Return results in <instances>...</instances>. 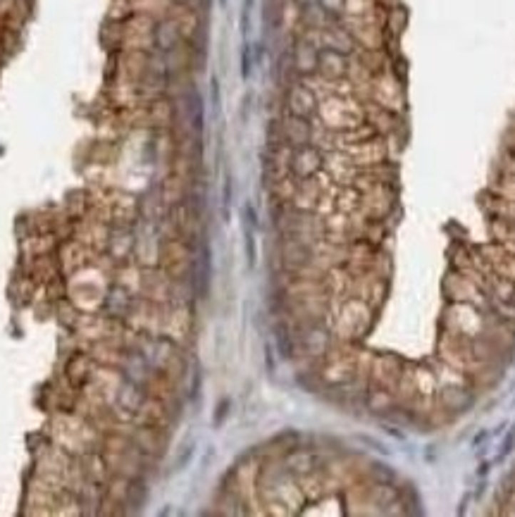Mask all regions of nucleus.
Wrapping results in <instances>:
<instances>
[{
	"label": "nucleus",
	"instance_id": "obj_7",
	"mask_svg": "<svg viewBox=\"0 0 515 517\" xmlns=\"http://www.w3.org/2000/svg\"><path fill=\"white\" fill-rule=\"evenodd\" d=\"M513 446H515V424H513V429L508 431V436H506V441H504V446H501V456H499V460H504L508 453L513 451Z\"/></svg>",
	"mask_w": 515,
	"mask_h": 517
},
{
	"label": "nucleus",
	"instance_id": "obj_5",
	"mask_svg": "<svg viewBox=\"0 0 515 517\" xmlns=\"http://www.w3.org/2000/svg\"><path fill=\"white\" fill-rule=\"evenodd\" d=\"M317 60H320V51L315 48V43H310V41H298L294 48V62H296L298 72L301 74L317 72Z\"/></svg>",
	"mask_w": 515,
	"mask_h": 517
},
{
	"label": "nucleus",
	"instance_id": "obj_8",
	"mask_svg": "<svg viewBox=\"0 0 515 517\" xmlns=\"http://www.w3.org/2000/svg\"><path fill=\"white\" fill-rule=\"evenodd\" d=\"M325 10H341L346 8V0H320Z\"/></svg>",
	"mask_w": 515,
	"mask_h": 517
},
{
	"label": "nucleus",
	"instance_id": "obj_4",
	"mask_svg": "<svg viewBox=\"0 0 515 517\" xmlns=\"http://www.w3.org/2000/svg\"><path fill=\"white\" fill-rule=\"evenodd\" d=\"M280 129H282L284 143L289 145H303L310 138V124L305 122V117H296V115L284 117L280 122Z\"/></svg>",
	"mask_w": 515,
	"mask_h": 517
},
{
	"label": "nucleus",
	"instance_id": "obj_3",
	"mask_svg": "<svg viewBox=\"0 0 515 517\" xmlns=\"http://www.w3.org/2000/svg\"><path fill=\"white\" fill-rule=\"evenodd\" d=\"M320 167H322V153H320L315 145H296L294 155H291V170H294L298 177H312Z\"/></svg>",
	"mask_w": 515,
	"mask_h": 517
},
{
	"label": "nucleus",
	"instance_id": "obj_9",
	"mask_svg": "<svg viewBox=\"0 0 515 517\" xmlns=\"http://www.w3.org/2000/svg\"><path fill=\"white\" fill-rule=\"evenodd\" d=\"M484 439H486V431H482V434H477L475 439H472V446H477V444H482V441H484Z\"/></svg>",
	"mask_w": 515,
	"mask_h": 517
},
{
	"label": "nucleus",
	"instance_id": "obj_1",
	"mask_svg": "<svg viewBox=\"0 0 515 517\" xmlns=\"http://www.w3.org/2000/svg\"><path fill=\"white\" fill-rule=\"evenodd\" d=\"M349 67L351 62L344 53L339 51H330V48H322L320 51V60H317V72L325 76L327 81H341L349 76Z\"/></svg>",
	"mask_w": 515,
	"mask_h": 517
},
{
	"label": "nucleus",
	"instance_id": "obj_11",
	"mask_svg": "<svg viewBox=\"0 0 515 517\" xmlns=\"http://www.w3.org/2000/svg\"><path fill=\"white\" fill-rule=\"evenodd\" d=\"M177 3H189V0H177Z\"/></svg>",
	"mask_w": 515,
	"mask_h": 517
},
{
	"label": "nucleus",
	"instance_id": "obj_10",
	"mask_svg": "<svg viewBox=\"0 0 515 517\" xmlns=\"http://www.w3.org/2000/svg\"><path fill=\"white\" fill-rule=\"evenodd\" d=\"M486 472H489V463H482V465L477 467V474H482V477H484Z\"/></svg>",
	"mask_w": 515,
	"mask_h": 517
},
{
	"label": "nucleus",
	"instance_id": "obj_6",
	"mask_svg": "<svg viewBox=\"0 0 515 517\" xmlns=\"http://www.w3.org/2000/svg\"><path fill=\"white\" fill-rule=\"evenodd\" d=\"M179 39H182V29H179V24L175 19H165V22H160L155 26V34H153V41H155V46L160 51H175Z\"/></svg>",
	"mask_w": 515,
	"mask_h": 517
},
{
	"label": "nucleus",
	"instance_id": "obj_2",
	"mask_svg": "<svg viewBox=\"0 0 515 517\" xmlns=\"http://www.w3.org/2000/svg\"><path fill=\"white\" fill-rule=\"evenodd\" d=\"M287 110H289V115L310 117L317 110L315 93H312V91L305 86V83H294V86L289 88V93H287Z\"/></svg>",
	"mask_w": 515,
	"mask_h": 517
}]
</instances>
